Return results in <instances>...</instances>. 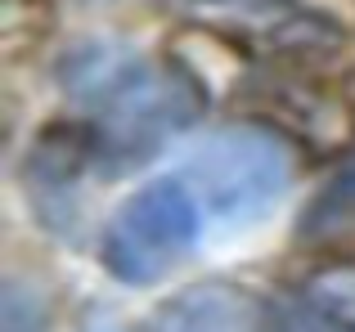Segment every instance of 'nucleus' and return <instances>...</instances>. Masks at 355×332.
<instances>
[{
  "label": "nucleus",
  "instance_id": "1",
  "mask_svg": "<svg viewBox=\"0 0 355 332\" xmlns=\"http://www.w3.org/2000/svg\"><path fill=\"white\" fill-rule=\"evenodd\" d=\"M59 86L86 108L108 153H153L198 117V95L175 68L144 59L117 41H81L63 54Z\"/></svg>",
  "mask_w": 355,
  "mask_h": 332
},
{
  "label": "nucleus",
  "instance_id": "2",
  "mask_svg": "<svg viewBox=\"0 0 355 332\" xmlns=\"http://www.w3.org/2000/svg\"><path fill=\"white\" fill-rule=\"evenodd\" d=\"M202 202L184 175H162L130 193L108 216L99 261L126 288H148L180 270L202 243Z\"/></svg>",
  "mask_w": 355,
  "mask_h": 332
},
{
  "label": "nucleus",
  "instance_id": "3",
  "mask_svg": "<svg viewBox=\"0 0 355 332\" xmlns=\"http://www.w3.org/2000/svg\"><path fill=\"white\" fill-rule=\"evenodd\" d=\"M180 175L220 225H257L284 202L293 166L275 135L257 126H220L184 153Z\"/></svg>",
  "mask_w": 355,
  "mask_h": 332
},
{
  "label": "nucleus",
  "instance_id": "4",
  "mask_svg": "<svg viewBox=\"0 0 355 332\" xmlns=\"http://www.w3.org/2000/svg\"><path fill=\"white\" fill-rule=\"evenodd\" d=\"M144 332H261V310L234 283H193L162 301Z\"/></svg>",
  "mask_w": 355,
  "mask_h": 332
},
{
  "label": "nucleus",
  "instance_id": "5",
  "mask_svg": "<svg viewBox=\"0 0 355 332\" xmlns=\"http://www.w3.org/2000/svg\"><path fill=\"white\" fill-rule=\"evenodd\" d=\"M275 332H355V319L324 297H293L279 310Z\"/></svg>",
  "mask_w": 355,
  "mask_h": 332
},
{
  "label": "nucleus",
  "instance_id": "6",
  "mask_svg": "<svg viewBox=\"0 0 355 332\" xmlns=\"http://www.w3.org/2000/svg\"><path fill=\"white\" fill-rule=\"evenodd\" d=\"M0 332H50V306L36 297V288L9 279L0 297Z\"/></svg>",
  "mask_w": 355,
  "mask_h": 332
},
{
  "label": "nucleus",
  "instance_id": "7",
  "mask_svg": "<svg viewBox=\"0 0 355 332\" xmlns=\"http://www.w3.org/2000/svg\"><path fill=\"white\" fill-rule=\"evenodd\" d=\"M324 207H333V211H355V153L347 158V166L333 175L329 193H324Z\"/></svg>",
  "mask_w": 355,
  "mask_h": 332
}]
</instances>
